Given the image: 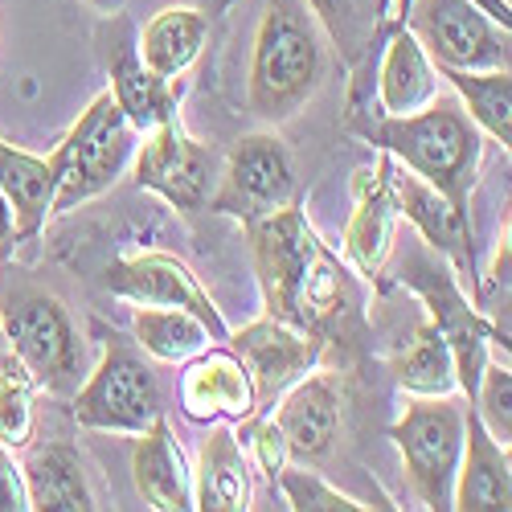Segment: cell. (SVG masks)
<instances>
[{"instance_id":"cell-1","label":"cell","mask_w":512,"mask_h":512,"mask_svg":"<svg viewBox=\"0 0 512 512\" xmlns=\"http://www.w3.org/2000/svg\"><path fill=\"white\" fill-rule=\"evenodd\" d=\"M246 238L263 291V312L271 320L328 340L336 328H345L357 316L361 300L353 267L340 263V254L328 250L300 201L250 222Z\"/></svg>"},{"instance_id":"cell-2","label":"cell","mask_w":512,"mask_h":512,"mask_svg":"<svg viewBox=\"0 0 512 512\" xmlns=\"http://www.w3.org/2000/svg\"><path fill=\"white\" fill-rule=\"evenodd\" d=\"M349 132L361 136L369 148L386 152L394 164L410 168L426 185H435L459 209H467V201H472V185L484 156V132L455 95L439 91L431 103L410 115L353 111Z\"/></svg>"},{"instance_id":"cell-29","label":"cell","mask_w":512,"mask_h":512,"mask_svg":"<svg viewBox=\"0 0 512 512\" xmlns=\"http://www.w3.org/2000/svg\"><path fill=\"white\" fill-rule=\"evenodd\" d=\"M132 332H136V345L152 357V361H164V365H181L189 357H197L205 345H213L209 328L181 312V308H144L132 316Z\"/></svg>"},{"instance_id":"cell-3","label":"cell","mask_w":512,"mask_h":512,"mask_svg":"<svg viewBox=\"0 0 512 512\" xmlns=\"http://www.w3.org/2000/svg\"><path fill=\"white\" fill-rule=\"evenodd\" d=\"M324 46L328 37L304 0H271L254 29L246 74V103L254 119L279 127L316 99L324 82Z\"/></svg>"},{"instance_id":"cell-8","label":"cell","mask_w":512,"mask_h":512,"mask_svg":"<svg viewBox=\"0 0 512 512\" xmlns=\"http://www.w3.org/2000/svg\"><path fill=\"white\" fill-rule=\"evenodd\" d=\"M74 422L103 435H140L152 418L164 414L160 381L148 365V353L127 340L123 332H107L103 357L95 369H87L82 386L70 394Z\"/></svg>"},{"instance_id":"cell-19","label":"cell","mask_w":512,"mask_h":512,"mask_svg":"<svg viewBox=\"0 0 512 512\" xmlns=\"http://www.w3.org/2000/svg\"><path fill=\"white\" fill-rule=\"evenodd\" d=\"M132 480L136 492L148 508L156 512H193L197 496H193V467L185 459V447L177 443L168 418H152L144 431L136 435L132 447Z\"/></svg>"},{"instance_id":"cell-18","label":"cell","mask_w":512,"mask_h":512,"mask_svg":"<svg viewBox=\"0 0 512 512\" xmlns=\"http://www.w3.org/2000/svg\"><path fill=\"white\" fill-rule=\"evenodd\" d=\"M451 508L459 512H508L512 508V459L488 435L476 406L463 402V455L455 472Z\"/></svg>"},{"instance_id":"cell-23","label":"cell","mask_w":512,"mask_h":512,"mask_svg":"<svg viewBox=\"0 0 512 512\" xmlns=\"http://www.w3.org/2000/svg\"><path fill=\"white\" fill-rule=\"evenodd\" d=\"M439 95V70L426 58L406 25L386 33V50L377 66V103L386 115H410Z\"/></svg>"},{"instance_id":"cell-26","label":"cell","mask_w":512,"mask_h":512,"mask_svg":"<svg viewBox=\"0 0 512 512\" xmlns=\"http://www.w3.org/2000/svg\"><path fill=\"white\" fill-rule=\"evenodd\" d=\"M328 46H336L345 66H361L369 50L390 33V0H304Z\"/></svg>"},{"instance_id":"cell-21","label":"cell","mask_w":512,"mask_h":512,"mask_svg":"<svg viewBox=\"0 0 512 512\" xmlns=\"http://www.w3.org/2000/svg\"><path fill=\"white\" fill-rule=\"evenodd\" d=\"M25 463H21V480H25V496L29 508L37 512H91L95 496L87 484V467L74 443L66 439H50L41 447H25Z\"/></svg>"},{"instance_id":"cell-22","label":"cell","mask_w":512,"mask_h":512,"mask_svg":"<svg viewBox=\"0 0 512 512\" xmlns=\"http://www.w3.org/2000/svg\"><path fill=\"white\" fill-rule=\"evenodd\" d=\"M193 496L205 512H246L254 500L250 459L242 451V435L230 422H213L201 443V459L193 472Z\"/></svg>"},{"instance_id":"cell-28","label":"cell","mask_w":512,"mask_h":512,"mask_svg":"<svg viewBox=\"0 0 512 512\" xmlns=\"http://www.w3.org/2000/svg\"><path fill=\"white\" fill-rule=\"evenodd\" d=\"M394 377L398 386L414 398H439V394H459V377L447 340L431 320H422L414 328V340L394 357Z\"/></svg>"},{"instance_id":"cell-7","label":"cell","mask_w":512,"mask_h":512,"mask_svg":"<svg viewBox=\"0 0 512 512\" xmlns=\"http://www.w3.org/2000/svg\"><path fill=\"white\" fill-rule=\"evenodd\" d=\"M136 127L127 123L111 91L95 95L91 107L74 119V127L62 136V144L50 152L54 173V213H70L103 197L123 168L136 156Z\"/></svg>"},{"instance_id":"cell-15","label":"cell","mask_w":512,"mask_h":512,"mask_svg":"<svg viewBox=\"0 0 512 512\" xmlns=\"http://www.w3.org/2000/svg\"><path fill=\"white\" fill-rule=\"evenodd\" d=\"M390 168L394 160L386 152H377L373 168H357L353 173V213H349V226L340 242H345V263L361 279L381 275V267L390 263L394 230L402 222L394 185H390Z\"/></svg>"},{"instance_id":"cell-24","label":"cell","mask_w":512,"mask_h":512,"mask_svg":"<svg viewBox=\"0 0 512 512\" xmlns=\"http://www.w3.org/2000/svg\"><path fill=\"white\" fill-rule=\"evenodd\" d=\"M205 41H209V17L201 9L168 5V9L152 13L144 33L136 37V50H140L144 66L156 70L160 78H181L201 58Z\"/></svg>"},{"instance_id":"cell-35","label":"cell","mask_w":512,"mask_h":512,"mask_svg":"<svg viewBox=\"0 0 512 512\" xmlns=\"http://www.w3.org/2000/svg\"><path fill=\"white\" fill-rule=\"evenodd\" d=\"M17 246H21V234H17L13 205L5 201V193H0V267H9V263H13Z\"/></svg>"},{"instance_id":"cell-33","label":"cell","mask_w":512,"mask_h":512,"mask_svg":"<svg viewBox=\"0 0 512 512\" xmlns=\"http://www.w3.org/2000/svg\"><path fill=\"white\" fill-rule=\"evenodd\" d=\"M238 435H246L250 455H254V467H259V472L275 484V480H279V472L291 463L287 443H283V435H279V426H275L271 418H263V414H254V418L238 422Z\"/></svg>"},{"instance_id":"cell-30","label":"cell","mask_w":512,"mask_h":512,"mask_svg":"<svg viewBox=\"0 0 512 512\" xmlns=\"http://www.w3.org/2000/svg\"><path fill=\"white\" fill-rule=\"evenodd\" d=\"M33 377L25 365L9 353V361H0V447H9L13 455L25 451L37 439V410H33Z\"/></svg>"},{"instance_id":"cell-17","label":"cell","mask_w":512,"mask_h":512,"mask_svg":"<svg viewBox=\"0 0 512 512\" xmlns=\"http://www.w3.org/2000/svg\"><path fill=\"white\" fill-rule=\"evenodd\" d=\"M287 443L291 463H324L340 439V386L332 373H304L295 386L279 394L271 418Z\"/></svg>"},{"instance_id":"cell-9","label":"cell","mask_w":512,"mask_h":512,"mask_svg":"<svg viewBox=\"0 0 512 512\" xmlns=\"http://www.w3.org/2000/svg\"><path fill=\"white\" fill-rule=\"evenodd\" d=\"M390 439L402 455L414 496L431 512H451L455 472L463 455V402L455 394H439V398L410 394L402 418L390 426Z\"/></svg>"},{"instance_id":"cell-32","label":"cell","mask_w":512,"mask_h":512,"mask_svg":"<svg viewBox=\"0 0 512 512\" xmlns=\"http://www.w3.org/2000/svg\"><path fill=\"white\" fill-rule=\"evenodd\" d=\"M472 406H476L480 422L488 426V435L508 447L512 443V373H508V361H492L488 357Z\"/></svg>"},{"instance_id":"cell-36","label":"cell","mask_w":512,"mask_h":512,"mask_svg":"<svg viewBox=\"0 0 512 512\" xmlns=\"http://www.w3.org/2000/svg\"><path fill=\"white\" fill-rule=\"evenodd\" d=\"M87 5H91L95 13H107V17H111V13H119V9H123V0H87Z\"/></svg>"},{"instance_id":"cell-6","label":"cell","mask_w":512,"mask_h":512,"mask_svg":"<svg viewBox=\"0 0 512 512\" xmlns=\"http://www.w3.org/2000/svg\"><path fill=\"white\" fill-rule=\"evenodd\" d=\"M402 25L435 70H508L512 13L508 0H410Z\"/></svg>"},{"instance_id":"cell-34","label":"cell","mask_w":512,"mask_h":512,"mask_svg":"<svg viewBox=\"0 0 512 512\" xmlns=\"http://www.w3.org/2000/svg\"><path fill=\"white\" fill-rule=\"evenodd\" d=\"M25 480H21V463L13 459L9 447H0V512H25Z\"/></svg>"},{"instance_id":"cell-5","label":"cell","mask_w":512,"mask_h":512,"mask_svg":"<svg viewBox=\"0 0 512 512\" xmlns=\"http://www.w3.org/2000/svg\"><path fill=\"white\" fill-rule=\"evenodd\" d=\"M398 283L410 287L418 300L426 304V320L439 328V336L447 340V349H451L459 394L472 402L492 349L508 353V328L480 312V304L459 287V279L447 267V259H443V254H435L431 246L414 250L410 259L398 267Z\"/></svg>"},{"instance_id":"cell-4","label":"cell","mask_w":512,"mask_h":512,"mask_svg":"<svg viewBox=\"0 0 512 512\" xmlns=\"http://www.w3.org/2000/svg\"><path fill=\"white\" fill-rule=\"evenodd\" d=\"M0 332L37 390L74 394L87 377V345L66 304L25 275L0 267Z\"/></svg>"},{"instance_id":"cell-11","label":"cell","mask_w":512,"mask_h":512,"mask_svg":"<svg viewBox=\"0 0 512 512\" xmlns=\"http://www.w3.org/2000/svg\"><path fill=\"white\" fill-rule=\"evenodd\" d=\"M218 168L222 156L197 136H189L181 115H173L144 132V144L136 152V185L164 197L181 213H201L213 193V181H218Z\"/></svg>"},{"instance_id":"cell-12","label":"cell","mask_w":512,"mask_h":512,"mask_svg":"<svg viewBox=\"0 0 512 512\" xmlns=\"http://www.w3.org/2000/svg\"><path fill=\"white\" fill-rule=\"evenodd\" d=\"M390 185L398 201V218H406L426 246L443 254L459 287L480 304V263H476V238H472L467 209H459L435 185H426L422 177H414L410 168H398V164L390 168Z\"/></svg>"},{"instance_id":"cell-27","label":"cell","mask_w":512,"mask_h":512,"mask_svg":"<svg viewBox=\"0 0 512 512\" xmlns=\"http://www.w3.org/2000/svg\"><path fill=\"white\" fill-rule=\"evenodd\" d=\"M451 82L455 99L488 140L504 152L512 144V70H439Z\"/></svg>"},{"instance_id":"cell-10","label":"cell","mask_w":512,"mask_h":512,"mask_svg":"<svg viewBox=\"0 0 512 512\" xmlns=\"http://www.w3.org/2000/svg\"><path fill=\"white\" fill-rule=\"evenodd\" d=\"M291 201H295V164L287 144L275 132H246L226 152L205 209L250 226Z\"/></svg>"},{"instance_id":"cell-31","label":"cell","mask_w":512,"mask_h":512,"mask_svg":"<svg viewBox=\"0 0 512 512\" xmlns=\"http://www.w3.org/2000/svg\"><path fill=\"white\" fill-rule=\"evenodd\" d=\"M275 488L283 492L287 508H295V512H361V508H369V504L353 500L349 492L332 488L308 463H287L275 480Z\"/></svg>"},{"instance_id":"cell-25","label":"cell","mask_w":512,"mask_h":512,"mask_svg":"<svg viewBox=\"0 0 512 512\" xmlns=\"http://www.w3.org/2000/svg\"><path fill=\"white\" fill-rule=\"evenodd\" d=\"M0 193L13 205L17 234L21 242L37 238L54 218V173L50 156H33L13 148L9 140H0Z\"/></svg>"},{"instance_id":"cell-13","label":"cell","mask_w":512,"mask_h":512,"mask_svg":"<svg viewBox=\"0 0 512 512\" xmlns=\"http://www.w3.org/2000/svg\"><path fill=\"white\" fill-rule=\"evenodd\" d=\"M107 291L127 304H144V308H181L197 316L213 340L230 336L218 304L209 300V291L197 283L189 263H181L177 254L144 250V254H132V259H115L107 267Z\"/></svg>"},{"instance_id":"cell-16","label":"cell","mask_w":512,"mask_h":512,"mask_svg":"<svg viewBox=\"0 0 512 512\" xmlns=\"http://www.w3.org/2000/svg\"><path fill=\"white\" fill-rule=\"evenodd\" d=\"M181 365H185V373H181L177 398H181V414L189 422L238 426V422L259 414V406H254V381H250V373L234 349H209L205 345L197 357H189Z\"/></svg>"},{"instance_id":"cell-14","label":"cell","mask_w":512,"mask_h":512,"mask_svg":"<svg viewBox=\"0 0 512 512\" xmlns=\"http://www.w3.org/2000/svg\"><path fill=\"white\" fill-rule=\"evenodd\" d=\"M226 345L238 353V361L246 365V373L254 381V406H259V414L271 410L287 386H295L304 373H312L324 353V340L295 332L271 316H259L246 328L230 332Z\"/></svg>"},{"instance_id":"cell-20","label":"cell","mask_w":512,"mask_h":512,"mask_svg":"<svg viewBox=\"0 0 512 512\" xmlns=\"http://www.w3.org/2000/svg\"><path fill=\"white\" fill-rule=\"evenodd\" d=\"M107 74H111V99L119 103V111L127 115V123H132L140 136L177 115L181 91H185L181 78H160L156 70H148L136 50V37L127 29H119V37H115V54L107 58Z\"/></svg>"}]
</instances>
